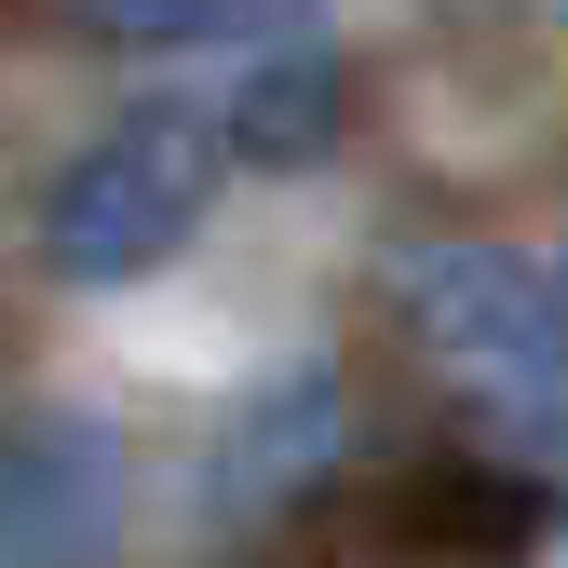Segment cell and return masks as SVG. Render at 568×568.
I'll return each mask as SVG.
<instances>
[{
  "label": "cell",
  "mask_w": 568,
  "mask_h": 568,
  "mask_svg": "<svg viewBox=\"0 0 568 568\" xmlns=\"http://www.w3.org/2000/svg\"><path fill=\"white\" fill-rule=\"evenodd\" d=\"M122 541V447L109 419H14L0 434V568H109Z\"/></svg>",
  "instance_id": "cell-3"
},
{
  "label": "cell",
  "mask_w": 568,
  "mask_h": 568,
  "mask_svg": "<svg viewBox=\"0 0 568 568\" xmlns=\"http://www.w3.org/2000/svg\"><path fill=\"white\" fill-rule=\"evenodd\" d=\"M217 150H231V135L203 122V109H176V95L122 109L95 150L54 176L41 257H54L68 284H135V271H163V257L203 231V203H217Z\"/></svg>",
  "instance_id": "cell-2"
},
{
  "label": "cell",
  "mask_w": 568,
  "mask_h": 568,
  "mask_svg": "<svg viewBox=\"0 0 568 568\" xmlns=\"http://www.w3.org/2000/svg\"><path fill=\"white\" fill-rule=\"evenodd\" d=\"M135 41H231V28H284V0H122Z\"/></svg>",
  "instance_id": "cell-5"
},
{
  "label": "cell",
  "mask_w": 568,
  "mask_h": 568,
  "mask_svg": "<svg viewBox=\"0 0 568 568\" xmlns=\"http://www.w3.org/2000/svg\"><path fill=\"white\" fill-rule=\"evenodd\" d=\"M217 135H231L244 163H271V176L325 163V150H338V68H325V54H271L257 82L231 95V122H217Z\"/></svg>",
  "instance_id": "cell-4"
},
{
  "label": "cell",
  "mask_w": 568,
  "mask_h": 568,
  "mask_svg": "<svg viewBox=\"0 0 568 568\" xmlns=\"http://www.w3.org/2000/svg\"><path fill=\"white\" fill-rule=\"evenodd\" d=\"M393 298L419 325V366H434L515 460H555L568 447V338H555V298L501 244H406Z\"/></svg>",
  "instance_id": "cell-1"
}]
</instances>
